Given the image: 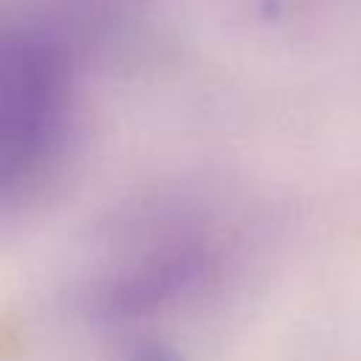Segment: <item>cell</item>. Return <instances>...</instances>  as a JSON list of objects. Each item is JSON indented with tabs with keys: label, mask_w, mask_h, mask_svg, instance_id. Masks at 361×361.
<instances>
[{
	"label": "cell",
	"mask_w": 361,
	"mask_h": 361,
	"mask_svg": "<svg viewBox=\"0 0 361 361\" xmlns=\"http://www.w3.org/2000/svg\"><path fill=\"white\" fill-rule=\"evenodd\" d=\"M76 62L59 28L20 20L0 48V192L25 209L62 175L76 144Z\"/></svg>",
	"instance_id": "cell-1"
},
{
	"label": "cell",
	"mask_w": 361,
	"mask_h": 361,
	"mask_svg": "<svg viewBox=\"0 0 361 361\" xmlns=\"http://www.w3.org/2000/svg\"><path fill=\"white\" fill-rule=\"evenodd\" d=\"M217 234L195 214H149L99 257L85 288L90 316L104 327H133L192 299L214 279Z\"/></svg>",
	"instance_id": "cell-2"
}]
</instances>
